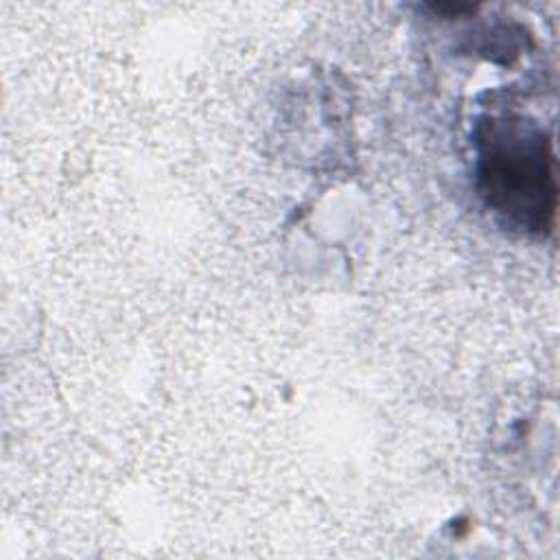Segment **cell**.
Returning <instances> with one entry per match:
<instances>
[{
  "instance_id": "obj_1",
  "label": "cell",
  "mask_w": 560,
  "mask_h": 560,
  "mask_svg": "<svg viewBox=\"0 0 560 560\" xmlns=\"http://www.w3.org/2000/svg\"><path fill=\"white\" fill-rule=\"evenodd\" d=\"M475 179L481 199L510 228L547 234L556 221L551 138L527 116L488 114L475 127Z\"/></svg>"
}]
</instances>
